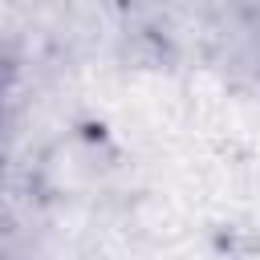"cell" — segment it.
Returning a JSON list of instances; mask_svg holds the SVG:
<instances>
[]
</instances>
